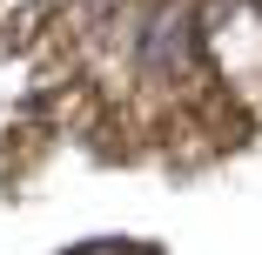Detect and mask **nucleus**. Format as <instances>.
<instances>
[{"label": "nucleus", "mask_w": 262, "mask_h": 255, "mask_svg": "<svg viewBox=\"0 0 262 255\" xmlns=\"http://www.w3.org/2000/svg\"><path fill=\"white\" fill-rule=\"evenodd\" d=\"M188 61H195V14L182 0H162L148 14V27H141V74L175 81V74H188Z\"/></svg>", "instance_id": "nucleus-1"}, {"label": "nucleus", "mask_w": 262, "mask_h": 255, "mask_svg": "<svg viewBox=\"0 0 262 255\" xmlns=\"http://www.w3.org/2000/svg\"><path fill=\"white\" fill-rule=\"evenodd\" d=\"M88 7H94V14H101V7H108V0H88Z\"/></svg>", "instance_id": "nucleus-2"}]
</instances>
